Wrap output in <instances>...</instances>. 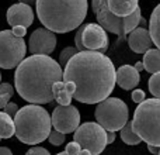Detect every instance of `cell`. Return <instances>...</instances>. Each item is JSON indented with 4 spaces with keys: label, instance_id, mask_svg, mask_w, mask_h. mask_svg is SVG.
Listing matches in <instances>:
<instances>
[{
    "label": "cell",
    "instance_id": "obj_1",
    "mask_svg": "<svg viewBox=\"0 0 160 155\" xmlns=\"http://www.w3.org/2000/svg\"><path fill=\"white\" fill-rule=\"evenodd\" d=\"M117 69L105 54L98 51L78 52L63 69V82L76 86L73 99L86 104H98L112 93Z\"/></svg>",
    "mask_w": 160,
    "mask_h": 155
},
{
    "label": "cell",
    "instance_id": "obj_2",
    "mask_svg": "<svg viewBox=\"0 0 160 155\" xmlns=\"http://www.w3.org/2000/svg\"><path fill=\"white\" fill-rule=\"evenodd\" d=\"M63 80V69L48 55H31L16 68L14 86L30 104H45L53 99L52 85Z\"/></svg>",
    "mask_w": 160,
    "mask_h": 155
},
{
    "label": "cell",
    "instance_id": "obj_3",
    "mask_svg": "<svg viewBox=\"0 0 160 155\" xmlns=\"http://www.w3.org/2000/svg\"><path fill=\"white\" fill-rule=\"evenodd\" d=\"M37 16L47 30L65 34L82 25L87 16V0H37Z\"/></svg>",
    "mask_w": 160,
    "mask_h": 155
},
{
    "label": "cell",
    "instance_id": "obj_4",
    "mask_svg": "<svg viewBox=\"0 0 160 155\" xmlns=\"http://www.w3.org/2000/svg\"><path fill=\"white\" fill-rule=\"evenodd\" d=\"M16 137L21 142L35 145L45 141L51 134L52 120L42 106L27 104L18 110L14 117Z\"/></svg>",
    "mask_w": 160,
    "mask_h": 155
},
{
    "label": "cell",
    "instance_id": "obj_5",
    "mask_svg": "<svg viewBox=\"0 0 160 155\" xmlns=\"http://www.w3.org/2000/svg\"><path fill=\"white\" fill-rule=\"evenodd\" d=\"M132 128L148 145L160 148V99H148L138 104Z\"/></svg>",
    "mask_w": 160,
    "mask_h": 155
},
{
    "label": "cell",
    "instance_id": "obj_6",
    "mask_svg": "<svg viewBox=\"0 0 160 155\" xmlns=\"http://www.w3.org/2000/svg\"><path fill=\"white\" fill-rule=\"evenodd\" d=\"M96 120L105 131H121L128 123L129 110L124 100L118 97H108L98 103L94 111Z\"/></svg>",
    "mask_w": 160,
    "mask_h": 155
},
{
    "label": "cell",
    "instance_id": "obj_7",
    "mask_svg": "<svg viewBox=\"0 0 160 155\" xmlns=\"http://www.w3.org/2000/svg\"><path fill=\"white\" fill-rule=\"evenodd\" d=\"M27 50L24 38L14 35L11 30L0 31V68H17L21 61H24Z\"/></svg>",
    "mask_w": 160,
    "mask_h": 155
},
{
    "label": "cell",
    "instance_id": "obj_8",
    "mask_svg": "<svg viewBox=\"0 0 160 155\" xmlns=\"http://www.w3.org/2000/svg\"><path fill=\"white\" fill-rule=\"evenodd\" d=\"M73 140L82 150H87L91 155H100L107 147V131L98 123L87 121L79 126Z\"/></svg>",
    "mask_w": 160,
    "mask_h": 155
},
{
    "label": "cell",
    "instance_id": "obj_9",
    "mask_svg": "<svg viewBox=\"0 0 160 155\" xmlns=\"http://www.w3.org/2000/svg\"><path fill=\"white\" fill-rule=\"evenodd\" d=\"M52 126L56 131L62 134L75 133L80 126V113L75 106H58L53 109L52 116Z\"/></svg>",
    "mask_w": 160,
    "mask_h": 155
},
{
    "label": "cell",
    "instance_id": "obj_10",
    "mask_svg": "<svg viewBox=\"0 0 160 155\" xmlns=\"http://www.w3.org/2000/svg\"><path fill=\"white\" fill-rule=\"evenodd\" d=\"M82 44L84 51H98L104 54L108 48L107 31L97 23L82 25Z\"/></svg>",
    "mask_w": 160,
    "mask_h": 155
},
{
    "label": "cell",
    "instance_id": "obj_11",
    "mask_svg": "<svg viewBox=\"0 0 160 155\" xmlns=\"http://www.w3.org/2000/svg\"><path fill=\"white\" fill-rule=\"evenodd\" d=\"M56 47V35L55 33L47 28H37L30 35L28 41V51L32 55H48L55 51Z\"/></svg>",
    "mask_w": 160,
    "mask_h": 155
},
{
    "label": "cell",
    "instance_id": "obj_12",
    "mask_svg": "<svg viewBox=\"0 0 160 155\" xmlns=\"http://www.w3.org/2000/svg\"><path fill=\"white\" fill-rule=\"evenodd\" d=\"M97 24H100L105 31H110L112 34H117L119 38H125V19L114 16L108 8L107 0H100V6L97 10Z\"/></svg>",
    "mask_w": 160,
    "mask_h": 155
},
{
    "label": "cell",
    "instance_id": "obj_13",
    "mask_svg": "<svg viewBox=\"0 0 160 155\" xmlns=\"http://www.w3.org/2000/svg\"><path fill=\"white\" fill-rule=\"evenodd\" d=\"M34 21V11L31 6L16 3L7 10V23L11 27H30Z\"/></svg>",
    "mask_w": 160,
    "mask_h": 155
},
{
    "label": "cell",
    "instance_id": "obj_14",
    "mask_svg": "<svg viewBox=\"0 0 160 155\" xmlns=\"http://www.w3.org/2000/svg\"><path fill=\"white\" fill-rule=\"evenodd\" d=\"M128 45L135 54H145L153 45L149 30H146L145 27L135 28L128 37Z\"/></svg>",
    "mask_w": 160,
    "mask_h": 155
},
{
    "label": "cell",
    "instance_id": "obj_15",
    "mask_svg": "<svg viewBox=\"0 0 160 155\" xmlns=\"http://www.w3.org/2000/svg\"><path fill=\"white\" fill-rule=\"evenodd\" d=\"M117 85L124 90H132L136 88V85L141 80L139 72L131 65H122L121 68L117 69Z\"/></svg>",
    "mask_w": 160,
    "mask_h": 155
},
{
    "label": "cell",
    "instance_id": "obj_16",
    "mask_svg": "<svg viewBox=\"0 0 160 155\" xmlns=\"http://www.w3.org/2000/svg\"><path fill=\"white\" fill-rule=\"evenodd\" d=\"M110 11L117 17H125L131 16L139 8V0H107Z\"/></svg>",
    "mask_w": 160,
    "mask_h": 155
},
{
    "label": "cell",
    "instance_id": "obj_17",
    "mask_svg": "<svg viewBox=\"0 0 160 155\" xmlns=\"http://www.w3.org/2000/svg\"><path fill=\"white\" fill-rule=\"evenodd\" d=\"M145 71L149 73L160 72V50L158 48H150L143 54V59H142Z\"/></svg>",
    "mask_w": 160,
    "mask_h": 155
},
{
    "label": "cell",
    "instance_id": "obj_18",
    "mask_svg": "<svg viewBox=\"0 0 160 155\" xmlns=\"http://www.w3.org/2000/svg\"><path fill=\"white\" fill-rule=\"evenodd\" d=\"M149 34L156 48L160 50V4L155 7L149 20Z\"/></svg>",
    "mask_w": 160,
    "mask_h": 155
},
{
    "label": "cell",
    "instance_id": "obj_19",
    "mask_svg": "<svg viewBox=\"0 0 160 155\" xmlns=\"http://www.w3.org/2000/svg\"><path fill=\"white\" fill-rule=\"evenodd\" d=\"M52 94L53 99L58 102L59 106H70L73 97L69 94V92L65 88V82L61 80V82H56L52 85Z\"/></svg>",
    "mask_w": 160,
    "mask_h": 155
},
{
    "label": "cell",
    "instance_id": "obj_20",
    "mask_svg": "<svg viewBox=\"0 0 160 155\" xmlns=\"http://www.w3.org/2000/svg\"><path fill=\"white\" fill-rule=\"evenodd\" d=\"M16 136V126L14 120L4 111H0V140L2 138H10Z\"/></svg>",
    "mask_w": 160,
    "mask_h": 155
},
{
    "label": "cell",
    "instance_id": "obj_21",
    "mask_svg": "<svg viewBox=\"0 0 160 155\" xmlns=\"http://www.w3.org/2000/svg\"><path fill=\"white\" fill-rule=\"evenodd\" d=\"M121 140L125 142V144L128 145H138L139 142L142 141L141 138H139V136L133 131L132 128V121H128L127 124H125V127L121 130Z\"/></svg>",
    "mask_w": 160,
    "mask_h": 155
},
{
    "label": "cell",
    "instance_id": "obj_22",
    "mask_svg": "<svg viewBox=\"0 0 160 155\" xmlns=\"http://www.w3.org/2000/svg\"><path fill=\"white\" fill-rule=\"evenodd\" d=\"M14 89L10 83H0V109H4L13 97Z\"/></svg>",
    "mask_w": 160,
    "mask_h": 155
},
{
    "label": "cell",
    "instance_id": "obj_23",
    "mask_svg": "<svg viewBox=\"0 0 160 155\" xmlns=\"http://www.w3.org/2000/svg\"><path fill=\"white\" fill-rule=\"evenodd\" d=\"M149 90L155 96V99H160V72H156L149 79Z\"/></svg>",
    "mask_w": 160,
    "mask_h": 155
},
{
    "label": "cell",
    "instance_id": "obj_24",
    "mask_svg": "<svg viewBox=\"0 0 160 155\" xmlns=\"http://www.w3.org/2000/svg\"><path fill=\"white\" fill-rule=\"evenodd\" d=\"M78 52H79V51L76 50V47H66L61 52V55H59V65L65 68L68 62H69L70 59H72Z\"/></svg>",
    "mask_w": 160,
    "mask_h": 155
},
{
    "label": "cell",
    "instance_id": "obj_25",
    "mask_svg": "<svg viewBox=\"0 0 160 155\" xmlns=\"http://www.w3.org/2000/svg\"><path fill=\"white\" fill-rule=\"evenodd\" d=\"M48 140H49V142L52 145H62L65 142V134L59 133V131H56V130H52L49 137H48Z\"/></svg>",
    "mask_w": 160,
    "mask_h": 155
},
{
    "label": "cell",
    "instance_id": "obj_26",
    "mask_svg": "<svg viewBox=\"0 0 160 155\" xmlns=\"http://www.w3.org/2000/svg\"><path fill=\"white\" fill-rule=\"evenodd\" d=\"M65 152H66L68 155H80V152H82V147H80L76 141H72L66 145Z\"/></svg>",
    "mask_w": 160,
    "mask_h": 155
},
{
    "label": "cell",
    "instance_id": "obj_27",
    "mask_svg": "<svg viewBox=\"0 0 160 155\" xmlns=\"http://www.w3.org/2000/svg\"><path fill=\"white\" fill-rule=\"evenodd\" d=\"M131 97H132V100L136 104H141L142 102L146 100V94H145V92L142 90V89H135V90L132 92V94H131Z\"/></svg>",
    "mask_w": 160,
    "mask_h": 155
},
{
    "label": "cell",
    "instance_id": "obj_28",
    "mask_svg": "<svg viewBox=\"0 0 160 155\" xmlns=\"http://www.w3.org/2000/svg\"><path fill=\"white\" fill-rule=\"evenodd\" d=\"M18 110H20L18 106H17L16 103H13V102H10L4 109H3V111H4L6 114H8L11 119H13V117H16V114L18 113Z\"/></svg>",
    "mask_w": 160,
    "mask_h": 155
},
{
    "label": "cell",
    "instance_id": "obj_29",
    "mask_svg": "<svg viewBox=\"0 0 160 155\" xmlns=\"http://www.w3.org/2000/svg\"><path fill=\"white\" fill-rule=\"evenodd\" d=\"M25 155H51L49 151L44 147H32L25 152Z\"/></svg>",
    "mask_w": 160,
    "mask_h": 155
},
{
    "label": "cell",
    "instance_id": "obj_30",
    "mask_svg": "<svg viewBox=\"0 0 160 155\" xmlns=\"http://www.w3.org/2000/svg\"><path fill=\"white\" fill-rule=\"evenodd\" d=\"M11 31H13L14 35L20 37V38H24V35L27 34V28H24V27H13Z\"/></svg>",
    "mask_w": 160,
    "mask_h": 155
},
{
    "label": "cell",
    "instance_id": "obj_31",
    "mask_svg": "<svg viewBox=\"0 0 160 155\" xmlns=\"http://www.w3.org/2000/svg\"><path fill=\"white\" fill-rule=\"evenodd\" d=\"M114 141H115V133L107 131V144H112Z\"/></svg>",
    "mask_w": 160,
    "mask_h": 155
},
{
    "label": "cell",
    "instance_id": "obj_32",
    "mask_svg": "<svg viewBox=\"0 0 160 155\" xmlns=\"http://www.w3.org/2000/svg\"><path fill=\"white\" fill-rule=\"evenodd\" d=\"M0 155H13V152L7 147H0Z\"/></svg>",
    "mask_w": 160,
    "mask_h": 155
},
{
    "label": "cell",
    "instance_id": "obj_33",
    "mask_svg": "<svg viewBox=\"0 0 160 155\" xmlns=\"http://www.w3.org/2000/svg\"><path fill=\"white\" fill-rule=\"evenodd\" d=\"M98 6H100V0H91V8H93L94 13H97V10H98Z\"/></svg>",
    "mask_w": 160,
    "mask_h": 155
},
{
    "label": "cell",
    "instance_id": "obj_34",
    "mask_svg": "<svg viewBox=\"0 0 160 155\" xmlns=\"http://www.w3.org/2000/svg\"><path fill=\"white\" fill-rule=\"evenodd\" d=\"M18 3H22V4H27V6H31V4H35L37 0H18Z\"/></svg>",
    "mask_w": 160,
    "mask_h": 155
},
{
    "label": "cell",
    "instance_id": "obj_35",
    "mask_svg": "<svg viewBox=\"0 0 160 155\" xmlns=\"http://www.w3.org/2000/svg\"><path fill=\"white\" fill-rule=\"evenodd\" d=\"M148 148H149V151L152 154H156V155H159V151H160V148L158 147H152V145H148Z\"/></svg>",
    "mask_w": 160,
    "mask_h": 155
},
{
    "label": "cell",
    "instance_id": "obj_36",
    "mask_svg": "<svg viewBox=\"0 0 160 155\" xmlns=\"http://www.w3.org/2000/svg\"><path fill=\"white\" fill-rule=\"evenodd\" d=\"M133 68H135V69L138 71V72H141V71H143V69H145V68H143V64H142V61H141V62H136L135 67H133Z\"/></svg>",
    "mask_w": 160,
    "mask_h": 155
},
{
    "label": "cell",
    "instance_id": "obj_37",
    "mask_svg": "<svg viewBox=\"0 0 160 155\" xmlns=\"http://www.w3.org/2000/svg\"><path fill=\"white\" fill-rule=\"evenodd\" d=\"M80 155H91V154L88 152L87 150H82V152H80Z\"/></svg>",
    "mask_w": 160,
    "mask_h": 155
},
{
    "label": "cell",
    "instance_id": "obj_38",
    "mask_svg": "<svg viewBox=\"0 0 160 155\" xmlns=\"http://www.w3.org/2000/svg\"><path fill=\"white\" fill-rule=\"evenodd\" d=\"M56 155H68L66 152H59V154H56Z\"/></svg>",
    "mask_w": 160,
    "mask_h": 155
},
{
    "label": "cell",
    "instance_id": "obj_39",
    "mask_svg": "<svg viewBox=\"0 0 160 155\" xmlns=\"http://www.w3.org/2000/svg\"><path fill=\"white\" fill-rule=\"evenodd\" d=\"M0 83H2V72H0Z\"/></svg>",
    "mask_w": 160,
    "mask_h": 155
},
{
    "label": "cell",
    "instance_id": "obj_40",
    "mask_svg": "<svg viewBox=\"0 0 160 155\" xmlns=\"http://www.w3.org/2000/svg\"><path fill=\"white\" fill-rule=\"evenodd\" d=\"M159 155H160V151H159Z\"/></svg>",
    "mask_w": 160,
    "mask_h": 155
}]
</instances>
